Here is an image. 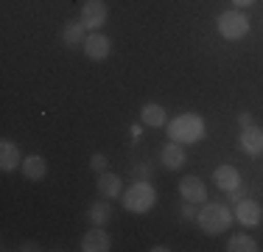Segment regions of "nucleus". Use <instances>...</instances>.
I'll return each instance as SVG.
<instances>
[{
	"mask_svg": "<svg viewBox=\"0 0 263 252\" xmlns=\"http://www.w3.org/2000/svg\"><path fill=\"white\" fill-rule=\"evenodd\" d=\"M168 129V140H177L187 146V143H199L208 137V123H204L202 115H196V112H182V115H177L174 121L165 123Z\"/></svg>",
	"mask_w": 263,
	"mask_h": 252,
	"instance_id": "obj_1",
	"label": "nucleus"
},
{
	"mask_svg": "<svg viewBox=\"0 0 263 252\" xmlns=\"http://www.w3.org/2000/svg\"><path fill=\"white\" fill-rule=\"evenodd\" d=\"M121 199H123V210L135 213V216H143V213H148L157 205V191H154V185L148 179H135L123 191Z\"/></svg>",
	"mask_w": 263,
	"mask_h": 252,
	"instance_id": "obj_2",
	"label": "nucleus"
},
{
	"mask_svg": "<svg viewBox=\"0 0 263 252\" xmlns=\"http://www.w3.org/2000/svg\"><path fill=\"white\" fill-rule=\"evenodd\" d=\"M233 219H235V213L230 210L227 205H216V202H210V205H202L196 222H199V227H202L204 236H221V232L230 230Z\"/></svg>",
	"mask_w": 263,
	"mask_h": 252,
	"instance_id": "obj_3",
	"label": "nucleus"
},
{
	"mask_svg": "<svg viewBox=\"0 0 263 252\" xmlns=\"http://www.w3.org/2000/svg\"><path fill=\"white\" fill-rule=\"evenodd\" d=\"M216 28H218V37L227 42H238L249 34V17L243 14L241 9H230V11H221L216 20Z\"/></svg>",
	"mask_w": 263,
	"mask_h": 252,
	"instance_id": "obj_4",
	"label": "nucleus"
},
{
	"mask_svg": "<svg viewBox=\"0 0 263 252\" xmlns=\"http://www.w3.org/2000/svg\"><path fill=\"white\" fill-rule=\"evenodd\" d=\"M238 149L249 157H260L263 154V126L249 123L241 126V135H238Z\"/></svg>",
	"mask_w": 263,
	"mask_h": 252,
	"instance_id": "obj_5",
	"label": "nucleus"
},
{
	"mask_svg": "<svg viewBox=\"0 0 263 252\" xmlns=\"http://www.w3.org/2000/svg\"><path fill=\"white\" fill-rule=\"evenodd\" d=\"M106 17H109V9H106L104 0H84L79 20L84 23L87 31H98V28H101V25L106 23Z\"/></svg>",
	"mask_w": 263,
	"mask_h": 252,
	"instance_id": "obj_6",
	"label": "nucleus"
},
{
	"mask_svg": "<svg viewBox=\"0 0 263 252\" xmlns=\"http://www.w3.org/2000/svg\"><path fill=\"white\" fill-rule=\"evenodd\" d=\"M84 53H87V59H92V62H104L106 56L112 53L109 37H104L101 31H90L87 40H84Z\"/></svg>",
	"mask_w": 263,
	"mask_h": 252,
	"instance_id": "obj_7",
	"label": "nucleus"
},
{
	"mask_svg": "<svg viewBox=\"0 0 263 252\" xmlns=\"http://www.w3.org/2000/svg\"><path fill=\"white\" fill-rule=\"evenodd\" d=\"M81 252H109L112 249V238L104 227H92L81 236Z\"/></svg>",
	"mask_w": 263,
	"mask_h": 252,
	"instance_id": "obj_8",
	"label": "nucleus"
},
{
	"mask_svg": "<svg viewBox=\"0 0 263 252\" xmlns=\"http://www.w3.org/2000/svg\"><path fill=\"white\" fill-rule=\"evenodd\" d=\"M160 163H162V168H168V171H179V168L187 163L185 146L177 143V140H168L165 146L160 149Z\"/></svg>",
	"mask_w": 263,
	"mask_h": 252,
	"instance_id": "obj_9",
	"label": "nucleus"
},
{
	"mask_svg": "<svg viewBox=\"0 0 263 252\" xmlns=\"http://www.w3.org/2000/svg\"><path fill=\"white\" fill-rule=\"evenodd\" d=\"M96 188H98V196L101 199H121L123 196V179H121V174H115V171L98 174Z\"/></svg>",
	"mask_w": 263,
	"mask_h": 252,
	"instance_id": "obj_10",
	"label": "nucleus"
},
{
	"mask_svg": "<svg viewBox=\"0 0 263 252\" xmlns=\"http://www.w3.org/2000/svg\"><path fill=\"white\" fill-rule=\"evenodd\" d=\"M213 182H216L218 191L230 193V191H235V188H241V171H238L235 166H230V163H224V166L213 168Z\"/></svg>",
	"mask_w": 263,
	"mask_h": 252,
	"instance_id": "obj_11",
	"label": "nucleus"
},
{
	"mask_svg": "<svg viewBox=\"0 0 263 252\" xmlns=\"http://www.w3.org/2000/svg\"><path fill=\"white\" fill-rule=\"evenodd\" d=\"M260 219H263V210H260L258 202H252V199H247V196H243L241 202H235V222H238V224H243V227H258Z\"/></svg>",
	"mask_w": 263,
	"mask_h": 252,
	"instance_id": "obj_12",
	"label": "nucleus"
},
{
	"mask_svg": "<svg viewBox=\"0 0 263 252\" xmlns=\"http://www.w3.org/2000/svg\"><path fill=\"white\" fill-rule=\"evenodd\" d=\"M179 196L193 205H202V202H208V185L199 176H185V179H179Z\"/></svg>",
	"mask_w": 263,
	"mask_h": 252,
	"instance_id": "obj_13",
	"label": "nucleus"
},
{
	"mask_svg": "<svg viewBox=\"0 0 263 252\" xmlns=\"http://www.w3.org/2000/svg\"><path fill=\"white\" fill-rule=\"evenodd\" d=\"M20 171L28 182H42L48 176V160L42 154H28V157H23Z\"/></svg>",
	"mask_w": 263,
	"mask_h": 252,
	"instance_id": "obj_14",
	"label": "nucleus"
},
{
	"mask_svg": "<svg viewBox=\"0 0 263 252\" xmlns=\"http://www.w3.org/2000/svg\"><path fill=\"white\" fill-rule=\"evenodd\" d=\"M23 166V154H20V146L11 140H0V171L3 174H11Z\"/></svg>",
	"mask_w": 263,
	"mask_h": 252,
	"instance_id": "obj_15",
	"label": "nucleus"
},
{
	"mask_svg": "<svg viewBox=\"0 0 263 252\" xmlns=\"http://www.w3.org/2000/svg\"><path fill=\"white\" fill-rule=\"evenodd\" d=\"M140 123L143 126H152V129H160V126L168 123V112L162 104H154V101H148V104L140 106Z\"/></svg>",
	"mask_w": 263,
	"mask_h": 252,
	"instance_id": "obj_16",
	"label": "nucleus"
},
{
	"mask_svg": "<svg viewBox=\"0 0 263 252\" xmlns=\"http://www.w3.org/2000/svg\"><path fill=\"white\" fill-rule=\"evenodd\" d=\"M84 23L81 20H70V23H65V28H62V42H65L67 48H73V45H84Z\"/></svg>",
	"mask_w": 263,
	"mask_h": 252,
	"instance_id": "obj_17",
	"label": "nucleus"
},
{
	"mask_svg": "<svg viewBox=\"0 0 263 252\" xmlns=\"http://www.w3.org/2000/svg\"><path fill=\"white\" fill-rule=\"evenodd\" d=\"M87 219H90V224L92 227H104L106 222L112 219V207H109V202H92L90 205V210H87Z\"/></svg>",
	"mask_w": 263,
	"mask_h": 252,
	"instance_id": "obj_18",
	"label": "nucleus"
},
{
	"mask_svg": "<svg viewBox=\"0 0 263 252\" xmlns=\"http://www.w3.org/2000/svg\"><path fill=\"white\" fill-rule=\"evenodd\" d=\"M227 249L230 252H258V241H255L252 236H247V232H235L233 238L227 241Z\"/></svg>",
	"mask_w": 263,
	"mask_h": 252,
	"instance_id": "obj_19",
	"label": "nucleus"
},
{
	"mask_svg": "<svg viewBox=\"0 0 263 252\" xmlns=\"http://www.w3.org/2000/svg\"><path fill=\"white\" fill-rule=\"evenodd\" d=\"M106 166H109V157L104 154V151H96V154L90 157V168L96 174H101V171H106Z\"/></svg>",
	"mask_w": 263,
	"mask_h": 252,
	"instance_id": "obj_20",
	"label": "nucleus"
},
{
	"mask_svg": "<svg viewBox=\"0 0 263 252\" xmlns=\"http://www.w3.org/2000/svg\"><path fill=\"white\" fill-rule=\"evenodd\" d=\"M132 176L135 179H152V166H135L132 168Z\"/></svg>",
	"mask_w": 263,
	"mask_h": 252,
	"instance_id": "obj_21",
	"label": "nucleus"
},
{
	"mask_svg": "<svg viewBox=\"0 0 263 252\" xmlns=\"http://www.w3.org/2000/svg\"><path fill=\"white\" fill-rule=\"evenodd\" d=\"M196 216H199V213H196V205H193V202H185V205H182V219L193 222Z\"/></svg>",
	"mask_w": 263,
	"mask_h": 252,
	"instance_id": "obj_22",
	"label": "nucleus"
},
{
	"mask_svg": "<svg viewBox=\"0 0 263 252\" xmlns=\"http://www.w3.org/2000/svg\"><path fill=\"white\" fill-rule=\"evenodd\" d=\"M238 123H241V126H249V123H255V121H252V112H241V115H238Z\"/></svg>",
	"mask_w": 263,
	"mask_h": 252,
	"instance_id": "obj_23",
	"label": "nucleus"
},
{
	"mask_svg": "<svg viewBox=\"0 0 263 252\" xmlns=\"http://www.w3.org/2000/svg\"><path fill=\"white\" fill-rule=\"evenodd\" d=\"M243 199V185L235 188V191H230V202H241Z\"/></svg>",
	"mask_w": 263,
	"mask_h": 252,
	"instance_id": "obj_24",
	"label": "nucleus"
},
{
	"mask_svg": "<svg viewBox=\"0 0 263 252\" xmlns=\"http://www.w3.org/2000/svg\"><path fill=\"white\" fill-rule=\"evenodd\" d=\"M129 132H132V140L137 143V140H140V132H143V123H135V126H132Z\"/></svg>",
	"mask_w": 263,
	"mask_h": 252,
	"instance_id": "obj_25",
	"label": "nucleus"
},
{
	"mask_svg": "<svg viewBox=\"0 0 263 252\" xmlns=\"http://www.w3.org/2000/svg\"><path fill=\"white\" fill-rule=\"evenodd\" d=\"M230 3H233L235 9H247V6H252L255 0H230Z\"/></svg>",
	"mask_w": 263,
	"mask_h": 252,
	"instance_id": "obj_26",
	"label": "nucleus"
}]
</instances>
